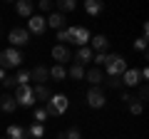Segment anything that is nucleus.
Here are the masks:
<instances>
[{
  "label": "nucleus",
  "mask_w": 149,
  "mask_h": 139,
  "mask_svg": "<svg viewBox=\"0 0 149 139\" xmlns=\"http://www.w3.org/2000/svg\"><path fill=\"white\" fill-rule=\"evenodd\" d=\"M47 72H50V80H55V82H62L65 77H67V70H65L62 65H52Z\"/></svg>",
  "instance_id": "17"
},
{
  "label": "nucleus",
  "mask_w": 149,
  "mask_h": 139,
  "mask_svg": "<svg viewBox=\"0 0 149 139\" xmlns=\"http://www.w3.org/2000/svg\"><path fill=\"white\" fill-rule=\"evenodd\" d=\"M20 65H22V55H20V50L8 47V50H3V52H0V70L20 67Z\"/></svg>",
  "instance_id": "3"
},
{
  "label": "nucleus",
  "mask_w": 149,
  "mask_h": 139,
  "mask_svg": "<svg viewBox=\"0 0 149 139\" xmlns=\"http://www.w3.org/2000/svg\"><path fill=\"white\" fill-rule=\"evenodd\" d=\"M85 10H87V15L97 17L102 10H104V5H102V0H87V3H85Z\"/></svg>",
  "instance_id": "16"
},
{
  "label": "nucleus",
  "mask_w": 149,
  "mask_h": 139,
  "mask_svg": "<svg viewBox=\"0 0 149 139\" xmlns=\"http://www.w3.org/2000/svg\"><path fill=\"white\" fill-rule=\"evenodd\" d=\"M52 60H57V65H62L67 60H72V52H70L67 45H55L52 47Z\"/></svg>",
  "instance_id": "10"
},
{
  "label": "nucleus",
  "mask_w": 149,
  "mask_h": 139,
  "mask_svg": "<svg viewBox=\"0 0 149 139\" xmlns=\"http://www.w3.org/2000/svg\"><path fill=\"white\" fill-rule=\"evenodd\" d=\"M15 13L22 15V17H30L32 15V3H30V0H20V3L15 5Z\"/></svg>",
  "instance_id": "18"
},
{
  "label": "nucleus",
  "mask_w": 149,
  "mask_h": 139,
  "mask_svg": "<svg viewBox=\"0 0 149 139\" xmlns=\"http://www.w3.org/2000/svg\"><path fill=\"white\" fill-rule=\"evenodd\" d=\"M55 5H57L60 13L65 15V13H72V10H74V8H77V3H74V0H57Z\"/></svg>",
  "instance_id": "22"
},
{
  "label": "nucleus",
  "mask_w": 149,
  "mask_h": 139,
  "mask_svg": "<svg viewBox=\"0 0 149 139\" xmlns=\"http://www.w3.org/2000/svg\"><path fill=\"white\" fill-rule=\"evenodd\" d=\"M15 102H17V107H32L35 104V95H32V87L30 85H22L15 90Z\"/></svg>",
  "instance_id": "4"
},
{
  "label": "nucleus",
  "mask_w": 149,
  "mask_h": 139,
  "mask_svg": "<svg viewBox=\"0 0 149 139\" xmlns=\"http://www.w3.org/2000/svg\"><path fill=\"white\" fill-rule=\"evenodd\" d=\"M5 77H8V75H5V70H0V80H5Z\"/></svg>",
  "instance_id": "37"
},
{
  "label": "nucleus",
  "mask_w": 149,
  "mask_h": 139,
  "mask_svg": "<svg viewBox=\"0 0 149 139\" xmlns=\"http://www.w3.org/2000/svg\"><path fill=\"white\" fill-rule=\"evenodd\" d=\"M37 8H40L42 13H55V5L50 3V0H40V3H37Z\"/></svg>",
  "instance_id": "27"
},
{
  "label": "nucleus",
  "mask_w": 149,
  "mask_h": 139,
  "mask_svg": "<svg viewBox=\"0 0 149 139\" xmlns=\"http://www.w3.org/2000/svg\"><path fill=\"white\" fill-rule=\"evenodd\" d=\"M107 87H109V90H119V87H122V80H119V77H109V80H107Z\"/></svg>",
  "instance_id": "29"
},
{
  "label": "nucleus",
  "mask_w": 149,
  "mask_h": 139,
  "mask_svg": "<svg viewBox=\"0 0 149 139\" xmlns=\"http://www.w3.org/2000/svg\"><path fill=\"white\" fill-rule=\"evenodd\" d=\"M47 30V22L42 15H30L27 17V32H35V35H42Z\"/></svg>",
  "instance_id": "8"
},
{
  "label": "nucleus",
  "mask_w": 149,
  "mask_h": 139,
  "mask_svg": "<svg viewBox=\"0 0 149 139\" xmlns=\"http://www.w3.org/2000/svg\"><path fill=\"white\" fill-rule=\"evenodd\" d=\"M32 95H35V102H47L52 92H50L47 85H37V87H32Z\"/></svg>",
  "instance_id": "15"
},
{
  "label": "nucleus",
  "mask_w": 149,
  "mask_h": 139,
  "mask_svg": "<svg viewBox=\"0 0 149 139\" xmlns=\"http://www.w3.org/2000/svg\"><path fill=\"white\" fill-rule=\"evenodd\" d=\"M122 102H124V104H132V95H129V92H122Z\"/></svg>",
  "instance_id": "36"
},
{
  "label": "nucleus",
  "mask_w": 149,
  "mask_h": 139,
  "mask_svg": "<svg viewBox=\"0 0 149 139\" xmlns=\"http://www.w3.org/2000/svg\"><path fill=\"white\" fill-rule=\"evenodd\" d=\"M70 77H72V80H82V77H85V67L74 62L72 67H70Z\"/></svg>",
  "instance_id": "23"
},
{
  "label": "nucleus",
  "mask_w": 149,
  "mask_h": 139,
  "mask_svg": "<svg viewBox=\"0 0 149 139\" xmlns=\"http://www.w3.org/2000/svg\"><path fill=\"white\" fill-rule=\"evenodd\" d=\"M92 60H95V65H104L107 62V52H97Z\"/></svg>",
  "instance_id": "32"
},
{
  "label": "nucleus",
  "mask_w": 149,
  "mask_h": 139,
  "mask_svg": "<svg viewBox=\"0 0 149 139\" xmlns=\"http://www.w3.org/2000/svg\"><path fill=\"white\" fill-rule=\"evenodd\" d=\"M8 139H25V129L17 127V124H10L8 127Z\"/></svg>",
  "instance_id": "21"
},
{
  "label": "nucleus",
  "mask_w": 149,
  "mask_h": 139,
  "mask_svg": "<svg viewBox=\"0 0 149 139\" xmlns=\"http://www.w3.org/2000/svg\"><path fill=\"white\" fill-rule=\"evenodd\" d=\"M104 102H107V97H104V92H102L100 87H92V90L87 92V104H90L92 109L104 107Z\"/></svg>",
  "instance_id": "7"
},
{
  "label": "nucleus",
  "mask_w": 149,
  "mask_h": 139,
  "mask_svg": "<svg viewBox=\"0 0 149 139\" xmlns=\"http://www.w3.org/2000/svg\"><path fill=\"white\" fill-rule=\"evenodd\" d=\"M30 80H35L37 85H47V82H50V72H47V67H42V65H35V67L30 70Z\"/></svg>",
  "instance_id": "9"
},
{
  "label": "nucleus",
  "mask_w": 149,
  "mask_h": 139,
  "mask_svg": "<svg viewBox=\"0 0 149 139\" xmlns=\"http://www.w3.org/2000/svg\"><path fill=\"white\" fill-rule=\"evenodd\" d=\"M70 30V38H72V42L74 45H80V47H87V42H90V30L87 27H82V25H72V27H67Z\"/></svg>",
  "instance_id": "5"
},
{
  "label": "nucleus",
  "mask_w": 149,
  "mask_h": 139,
  "mask_svg": "<svg viewBox=\"0 0 149 139\" xmlns=\"http://www.w3.org/2000/svg\"><path fill=\"white\" fill-rule=\"evenodd\" d=\"M55 139H65V137H62V134H60V137H55Z\"/></svg>",
  "instance_id": "38"
},
{
  "label": "nucleus",
  "mask_w": 149,
  "mask_h": 139,
  "mask_svg": "<svg viewBox=\"0 0 149 139\" xmlns=\"http://www.w3.org/2000/svg\"><path fill=\"white\" fill-rule=\"evenodd\" d=\"M62 137H65V139H82V137H80V129H74V127H72V129H67Z\"/></svg>",
  "instance_id": "31"
},
{
  "label": "nucleus",
  "mask_w": 149,
  "mask_h": 139,
  "mask_svg": "<svg viewBox=\"0 0 149 139\" xmlns=\"http://www.w3.org/2000/svg\"><path fill=\"white\" fill-rule=\"evenodd\" d=\"M147 97H149V87L147 85H142V87H139V104H144V102H147Z\"/></svg>",
  "instance_id": "28"
},
{
  "label": "nucleus",
  "mask_w": 149,
  "mask_h": 139,
  "mask_svg": "<svg viewBox=\"0 0 149 139\" xmlns=\"http://www.w3.org/2000/svg\"><path fill=\"white\" fill-rule=\"evenodd\" d=\"M8 40H10V45L17 50V47H22V45L30 42V32H27L25 27H13V30L8 32Z\"/></svg>",
  "instance_id": "6"
},
{
  "label": "nucleus",
  "mask_w": 149,
  "mask_h": 139,
  "mask_svg": "<svg viewBox=\"0 0 149 139\" xmlns=\"http://www.w3.org/2000/svg\"><path fill=\"white\" fill-rule=\"evenodd\" d=\"M3 87H15V77H5L3 80Z\"/></svg>",
  "instance_id": "35"
},
{
  "label": "nucleus",
  "mask_w": 149,
  "mask_h": 139,
  "mask_svg": "<svg viewBox=\"0 0 149 139\" xmlns=\"http://www.w3.org/2000/svg\"><path fill=\"white\" fill-rule=\"evenodd\" d=\"M92 57H95V52H92L90 47H80V50H77V65H85V62H90Z\"/></svg>",
  "instance_id": "20"
},
{
  "label": "nucleus",
  "mask_w": 149,
  "mask_h": 139,
  "mask_svg": "<svg viewBox=\"0 0 149 139\" xmlns=\"http://www.w3.org/2000/svg\"><path fill=\"white\" fill-rule=\"evenodd\" d=\"M15 107H17V102H15V97L13 95H0V109L3 112H15Z\"/></svg>",
  "instance_id": "14"
},
{
  "label": "nucleus",
  "mask_w": 149,
  "mask_h": 139,
  "mask_svg": "<svg viewBox=\"0 0 149 139\" xmlns=\"http://www.w3.org/2000/svg\"><path fill=\"white\" fill-rule=\"evenodd\" d=\"M42 134H45V127H42V124H35V122H32V127H30V137H32V139H40Z\"/></svg>",
  "instance_id": "25"
},
{
  "label": "nucleus",
  "mask_w": 149,
  "mask_h": 139,
  "mask_svg": "<svg viewBox=\"0 0 149 139\" xmlns=\"http://www.w3.org/2000/svg\"><path fill=\"white\" fill-rule=\"evenodd\" d=\"M142 82V77H139V70H127L122 75V85L124 87H134V85H139Z\"/></svg>",
  "instance_id": "12"
},
{
  "label": "nucleus",
  "mask_w": 149,
  "mask_h": 139,
  "mask_svg": "<svg viewBox=\"0 0 149 139\" xmlns=\"http://www.w3.org/2000/svg\"><path fill=\"white\" fill-rule=\"evenodd\" d=\"M27 82H30V72H27V70H20V72L15 75V85L22 87V85H27Z\"/></svg>",
  "instance_id": "24"
},
{
  "label": "nucleus",
  "mask_w": 149,
  "mask_h": 139,
  "mask_svg": "<svg viewBox=\"0 0 149 139\" xmlns=\"http://www.w3.org/2000/svg\"><path fill=\"white\" fill-rule=\"evenodd\" d=\"M129 112L132 114H142V104H139V102H132V104H129Z\"/></svg>",
  "instance_id": "34"
},
{
  "label": "nucleus",
  "mask_w": 149,
  "mask_h": 139,
  "mask_svg": "<svg viewBox=\"0 0 149 139\" xmlns=\"http://www.w3.org/2000/svg\"><path fill=\"white\" fill-rule=\"evenodd\" d=\"M45 112H47V117H57V114H65V112H67V97H65V95H50Z\"/></svg>",
  "instance_id": "2"
},
{
  "label": "nucleus",
  "mask_w": 149,
  "mask_h": 139,
  "mask_svg": "<svg viewBox=\"0 0 149 139\" xmlns=\"http://www.w3.org/2000/svg\"><path fill=\"white\" fill-rule=\"evenodd\" d=\"M65 20H67V17H65L62 13H50V15L45 17L47 27H55V30H62V27H65Z\"/></svg>",
  "instance_id": "11"
},
{
  "label": "nucleus",
  "mask_w": 149,
  "mask_h": 139,
  "mask_svg": "<svg viewBox=\"0 0 149 139\" xmlns=\"http://www.w3.org/2000/svg\"><path fill=\"white\" fill-rule=\"evenodd\" d=\"M107 75L109 77H122L127 72V60L122 55H107Z\"/></svg>",
  "instance_id": "1"
},
{
  "label": "nucleus",
  "mask_w": 149,
  "mask_h": 139,
  "mask_svg": "<svg viewBox=\"0 0 149 139\" xmlns=\"http://www.w3.org/2000/svg\"><path fill=\"white\" fill-rule=\"evenodd\" d=\"M57 40H60V45H67V42H72V38H70V30H67V27L57 30Z\"/></svg>",
  "instance_id": "26"
},
{
  "label": "nucleus",
  "mask_w": 149,
  "mask_h": 139,
  "mask_svg": "<svg viewBox=\"0 0 149 139\" xmlns=\"http://www.w3.org/2000/svg\"><path fill=\"white\" fill-rule=\"evenodd\" d=\"M90 42H92L90 50H97V52H107V47H109V40L104 35H95V38H90Z\"/></svg>",
  "instance_id": "13"
},
{
  "label": "nucleus",
  "mask_w": 149,
  "mask_h": 139,
  "mask_svg": "<svg viewBox=\"0 0 149 139\" xmlns=\"http://www.w3.org/2000/svg\"><path fill=\"white\" fill-rule=\"evenodd\" d=\"M134 47H137V50H147V38L142 35L139 40H134Z\"/></svg>",
  "instance_id": "33"
},
{
  "label": "nucleus",
  "mask_w": 149,
  "mask_h": 139,
  "mask_svg": "<svg viewBox=\"0 0 149 139\" xmlns=\"http://www.w3.org/2000/svg\"><path fill=\"white\" fill-rule=\"evenodd\" d=\"M45 119H47V112L45 109H35V124H42Z\"/></svg>",
  "instance_id": "30"
},
{
  "label": "nucleus",
  "mask_w": 149,
  "mask_h": 139,
  "mask_svg": "<svg viewBox=\"0 0 149 139\" xmlns=\"http://www.w3.org/2000/svg\"><path fill=\"white\" fill-rule=\"evenodd\" d=\"M85 77H87V82H90V85L92 87H100V82L102 80H104V77H102V72H100V70H90V72H85Z\"/></svg>",
  "instance_id": "19"
}]
</instances>
